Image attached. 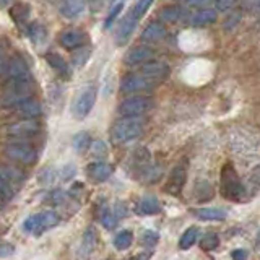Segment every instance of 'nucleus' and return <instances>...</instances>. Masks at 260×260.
Returning <instances> with one entry per match:
<instances>
[{"label":"nucleus","instance_id":"nucleus-40","mask_svg":"<svg viewBox=\"0 0 260 260\" xmlns=\"http://www.w3.org/2000/svg\"><path fill=\"white\" fill-rule=\"evenodd\" d=\"M15 252V247L12 244L8 242H0V257H7V255H12Z\"/></svg>","mask_w":260,"mask_h":260},{"label":"nucleus","instance_id":"nucleus-32","mask_svg":"<svg viewBox=\"0 0 260 260\" xmlns=\"http://www.w3.org/2000/svg\"><path fill=\"white\" fill-rule=\"evenodd\" d=\"M28 13H29V7H26V5H16L15 8H12V18L18 23L26 20Z\"/></svg>","mask_w":260,"mask_h":260},{"label":"nucleus","instance_id":"nucleus-9","mask_svg":"<svg viewBox=\"0 0 260 260\" xmlns=\"http://www.w3.org/2000/svg\"><path fill=\"white\" fill-rule=\"evenodd\" d=\"M41 132V125L36 119H24L21 122L8 127V135L15 137L16 140H28V138L36 137Z\"/></svg>","mask_w":260,"mask_h":260},{"label":"nucleus","instance_id":"nucleus-44","mask_svg":"<svg viewBox=\"0 0 260 260\" xmlns=\"http://www.w3.org/2000/svg\"><path fill=\"white\" fill-rule=\"evenodd\" d=\"M5 203H7V200H5V199H2V197H0V211H2V210L5 208Z\"/></svg>","mask_w":260,"mask_h":260},{"label":"nucleus","instance_id":"nucleus-12","mask_svg":"<svg viewBox=\"0 0 260 260\" xmlns=\"http://www.w3.org/2000/svg\"><path fill=\"white\" fill-rule=\"evenodd\" d=\"M185 168L182 165H177L173 171H171L169 179H168V184L165 187V190L168 193H173V195H179L184 189V184H185Z\"/></svg>","mask_w":260,"mask_h":260},{"label":"nucleus","instance_id":"nucleus-10","mask_svg":"<svg viewBox=\"0 0 260 260\" xmlns=\"http://www.w3.org/2000/svg\"><path fill=\"white\" fill-rule=\"evenodd\" d=\"M137 23H138V18L132 12H130L128 15H125L124 18L120 20L119 26L116 29V35H114L117 46H125L128 43V39L132 38L134 31L137 28Z\"/></svg>","mask_w":260,"mask_h":260},{"label":"nucleus","instance_id":"nucleus-28","mask_svg":"<svg viewBox=\"0 0 260 260\" xmlns=\"http://www.w3.org/2000/svg\"><path fill=\"white\" fill-rule=\"evenodd\" d=\"M0 176H2L7 182H10L13 187L16 184H21L23 179H24V176L20 173V171L18 169H13V168H0Z\"/></svg>","mask_w":260,"mask_h":260},{"label":"nucleus","instance_id":"nucleus-13","mask_svg":"<svg viewBox=\"0 0 260 260\" xmlns=\"http://www.w3.org/2000/svg\"><path fill=\"white\" fill-rule=\"evenodd\" d=\"M86 35L83 31H78V29H69V31H63L62 35L59 36V43L62 47H65L67 51H73V49H78V47H83V44L86 43Z\"/></svg>","mask_w":260,"mask_h":260},{"label":"nucleus","instance_id":"nucleus-24","mask_svg":"<svg viewBox=\"0 0 260 260\" xmlns=\"http://www.w3.org/2000/svg\"><path fill=\"white\" fill-rule=\"evenodd\" d=\"M195 216L200 219H205V221H211V219H224L226 211H223L221 208H199V210H195Z\"/></svg>","mask_w":260,"mask_h":260},{"label":"nucleus","instance_id":"nucleus-45","mask_svg":"<svg viewBox=\"0 0 260 260\" xmlns=\"http://www.w3.org/2000/svg\"><path fill=\"white\" fill-rule=\"evenodd\" d=\"M125 2V0H112V5L114 4H124Z\"/></svg>","mask_w":260,"mask_h":260},{"label":"nucleus","instance_id":"nucleus-33","mask_svg":"<svg viewBox=\"0 0 260 260\" xmlns=\"http://www.w3.org/2000/svg\"><path fill=\"white\" fill-rule=\"evenodd\" d=\"M154 2V0H138V2L135 4V7H134V15L137 16L138 20L142 18V16L148 12V8L151 7V4Z\"/></svg>","mask_w":260,"mask_h":260},{"label":"nucleus","instance_id":"nucleus-26","mask_svg":"<svg viewBox=\"0 0 260 260\" xmlns=\"http://www.w3.org/2000/svg\"><path fill=\"white\" fill-rule=\"evenodd\" d=\"M197 236H199V230L197 228H189V230H185L184 234L181 236V239H179V247H181L182 250H187L190 249L195 241H197Z\"/></svg>","mask_w":260,"mask_h":260},{"label":"nucleus","instance_id":"nucleus-8","mask_svg":"<svg viewBox=\"0 0 260 260\" xmlns=\"http://www.w3.org/2000/svg\"><path fill=\"white\" fill-rule=\"evenodd\" d=\"M158 81H154L148 77L142 75V73H134V75H127L120 83L122 93H138V91H148L154 88Z\"/></svg>","mask_w":260,"mask_h":260},{"label":"nucleus","instance_id":"nucleus-18","mask_svg":"<svg viewBox=\"0 0 260 260\" xmlns=\"http://www.w3.org/2000/svg\"><path fill=\"white\" fill-rule=\"evenodd\" d=\"M165 38H166V28L156 21L150 23L142 32V41H145V43H159Z\"/></svg>","mask_w":260,"mask_h":260},{"label":"nucleus","instance_id":"nucleus-27","mask_svg":"<svg viewBox=\"0 0 260 260\" xmlns=\"http://www.w3.org/2000/svg\"><path fill=\"white\" fill-rule=\"evenodd\" d=\"M91 142H93L91 140V135H89L88 132H80V134H77L75 137H73L72 145H73V148H75L77 151L83 153V151H86L89 148Z\"/></svg>","mask_w":260,"mask_h":260},{"label":"nucleus","instance_id":"nucleus-20","mask_svg":"<svg viewBox=\"0 0 260 260\" xmlns=\"http://www.w3.org/2000/svg\"><path fill=\"white\" fill-rule=\"evenodd\" d=\"M135 211L138 215H145V216L156 215L161 211V203L158 202L156 197H145L137 203Z\"/></svg>","mask_w":260,"mask_h":260},{"label":"nucleus","instance_id":"nucleus-36","mask_svg":"<svg viewBox=\"0 0 260 260\" xmlns=\"http://www.w3.org/2000/svg\"><path fill=\"white\" fill-rule=\"evenodd\" d=\"M88 59H89V49H81L80 52L73 55V63H75V67H83Z\"/></svg>","mask_w":260,"mask_h":260},{"label":"nucleus","instance_id":"nucleus-14","mask_svg":"<svg viewBox=\"0 0 260 260\" xmlns=\"http://www.w3.org/2000/svg\"><path fill=\"white\" fill-rule=\"evenodd\" d=\"M138 73H142V75L154 81H161L169 75V67L162 62H143V67Z\"/></svg>","mask_w":260,"mask_h":260},{"label":"nucleus","instance_id":"nucleus-3","mask_svg":"<svg viewBox=\"0 0 260 260\" xmlns=\"http://www.w3.org/2000/svg\"><path fill=\"white\" fill-rule=\"evenodd\" d=\"M0 78L5 80H31V73L28 63L21 57H12L4 62H0Z\"/></svg>","mask_w":260,"mask_h":260},{"label":"nucleus","instance_id":"nucleus-41","mask_svg":"<svg viewBox=\"0 0 260 260\" xmlns=\"http://www.w3.org/2000/svg\"><path fill=\"white\" fill-rule=\"evenodd\" d=\"M187 2L193 8H207L213 0H187Z\"/></svg>","mask_w":260,"mask_h":260},{"label":"nucleus","instance_id":"nucleus-21","mask_svg":"<svg viewBox=\"0 0 260 260\" xmlns=\"http://www.w3.org/2000/svg\"><path fill=\"white\" fill-rule=\"evenodd\" d=\"M218 18L216 10H210V8H202L200 12H197L192 18V26L193 28H203L208 24H213Z\"/></svg>","mask_w":260,"mask_h":260},{"label":"nucleus","instance_id":"nucleus-22","mask_svg":"<svg viewBox=\"0 0 260 260\" xmlns=\"http://www.w3.org/2000/svg\"><path fill=\"white\" fill-rule=\"evenodd\" d=\"M96 230L93 226H89L88 230L85 231V234H83V238H81V246H80V252H81V255L83 257H86V255H89L91 252L94 250V247H96Z\"/></svg>","mask_w":260,"mask_h":260},{"label":"nucleus","instance_id":"nucleus-19","mask_svg":"<svg viewBox=\"0 0 260 260\" xmlns=\"http://www.w3.org/2000/svg\"><path fill=\"white\" fill-rule=\"evenodd\" d=\"M85 0H65L60 5V15L65 16V18H77L85 12Z\"/></svg>","mask_w":260,"mask_h":260},{"label":"nucleus","instance_id":"nucleus-15","mask_svg":"<svg viewBox=\"0 0 260 260\" xmlns=\"http://www.w3.org/2000/svg\"><path fill=\"white\" fill-rule=\"evenodd\" d=\"M15 111L18 116H21L24 119H36L41 116V112H43V106H41L36 100H32V98H28V100L16 104Z\"/></svg>","mask_w":260,"mask_h":260},{"label":"nucleus","instance_id":"nucleus-23","mask_svg":"<svg viewBox=\"0 0 260 260\" xmlns=\"http://www.w3.org/2000/svg\"><path fill=\"white\" fill-rule=\"evenodd\" d=\"M182 16V8L179 5H168L165 8H161L159 18L166 23H176L177 20H181Z\"/></svg>","mask_w":260,"mask_h":260},{"label":"nucleus","instance_id":"nucleus-42","mask_svg":"<svg viewBox=\"0 0 260 260\" xmlns=\"http://www.w3.org/2000/svg\"><path fill=\"white\" fill-rule=\"evenodd\" d=\"M231 257H233V258H236V260H244V258L247 257V254H246V250L239 249V250H234L233 254H231Z\"/></svg>","mask_w":260,"mask_h":260},{"label":"nucleus","instance_id":"nucleus-7","mask_svg":"<svg viewBox=\"0 0 260 260\" xmlns=\"http://www.w3.org/2000/svg\"><path fill=\"white\" fill-rule=\"evenodd\" d=\"M153 108V100L150 96H130L119 106V114L122 117L142 116Z\"/></svg>","mask_w":260,"mask_h":260},{"label":"nucleus","instance_id":"nucleus-38","mask_svg":"<svg viewBox=\"0 0 260 260\" xmlns=\"http://www.w3.org/2000/svg\"><path fill=\"white\" fill-rule=\"evenodd\" d=\"M239 0H216V10L218 12H226L230 10V8H233L236 4H238Z\"/></svg>","mask_w":260,"mask_h":260},{"label":"nucleus","instance_id":"nucleus-5","mask_svg":"<svg viewBox=\"0 0 260 260\" xmlns=\"http://www.w3.org/2000/svg\"><path fill=\"white\" fill-rule=\"evenodd\" d=\"M5 154L21 165H35L38 161V150L26 142H12L5 146Z\"/></svg>","mask_w":260,"mask_h":260},{"label":"nucleus","instance_id":"nucleus-35","mask_svg":"<svg viewBox=\"0 0 260 260\" xmlns=\"http://www.w3.org/2000/svg\"><path fill=\"white\" fill-rule=\"evenodd\" d=\"M101 223L106 230H112V228L116 226V216H114V213H111L109 210H104L101 215Z\"/></svg>","mask_w":260,"mask_h":260},{"label":"nucleus","instance_id":"nucleus-29","mask_svg":"<svg viewBox=\"0 0 260 260\" xmlns=\"http://www.w3.org/2000/svg\"><path fill=\"white\" fill-rule=\"evenodd\" d=\"M28 36L35 41V43H44L46 38H47V32L46 28L43 26L41 23H31L29 28H28Z\"/></svg>","mask_w":260,"mask_h":260},{"label":"nucleus","instance_id":"nucleus-31","mask_svg":"<svg viewBox=\"0 0 260 260\" xmlns=\"http://www.w3.org/2000/svg\"><path fill=\"white\" fill-rule=\"evenodd\" d=\"M15 195V189L10 182H7L5 179L0 176V197L5 199V200H12Z\"/></svg>","mask_w":260,"mask_h":260},{"label":"nucleus","instance_id":"nucleus-17","mask_svg":"<svg viewBox=\"0 0 260 260\" xmlns=\"http://www.w3.org/2000/svg\"><path fill=\"white\" fill-rule=\"evenodd\" d=\"M114 168L109 165V162H93V165L88 166V176L89 179H93V181L96 182H104L108 181V179L111 177Z\"/></svg>","mask_w":260,"mask_h":260},{"label":"nucleus","instance_id":"nucleus-34","mask_svg":"<svg viewBox=\"0 0 260 260\" xmlns=\"http://www.w3.org/2000/svg\"><path fill=\"white\" fill-rule=\"evenodd\" d=\"M122 8H124V4H114L111 7V12H109L108 18H106V21H104V28H111V24L119 16V13L122 12Z\"/></svg>","mask_w":260,"mask_h":260},{"label":"nucleus","instance_id":"nucleus-30","mask_svg":"<svg viewBox=\"0 0 260 260\" xmlns=\"http://www.w3.org/2000/svg\"><path fill=\"white\" fill-rule=\"evenodd\" d=\"M219 246V239H218V236L215 234V233H208V234H205L202 238V241H200V249L202 250H215L216 247Z\"/></svg>","mask_w":260,"mask_h":260},{"label":"nucleus","instance_id":"nucleus-11","mask_svg":"<svg viewBox=\"0 0 260 260\" xmlns=\"http://www.w3.org/2000/svg\"><path fill=\"white\" fill-rule=\"evenodd\" d=\"M153 55H154V51L150 46H135L125 54L124 62L128 65V67H134V65H140L143 62H148Z\"/></svg>","mask_w":260,"mask_h":260},{"label":"nucleus","instance_id":"nucleus-37","mask_svg":"<svg viewBox=\"0 0 260 260\" xmlns=\"http://www.w3.org/2000/svg\"><path fill=\"white\" fill-rule=\"evenodd\" d=\"M158 239H159V236H158V233H154V231H145L143 233V238H142V241L146 244V246H154V244L158 242Z\"/></svg>","mask_w":260,"mask_h":260},{"label":"nucleus","instance_id":"nucleus-43","mask_svg":"<svg viewBox=\"0 0 260 260\" xmlns=\"http://www.w3.org/2000/svg\"><path fill=\"white\" fill-rule=\"evenodd\" d=\"M12 0H0V8H4V7H7L8 4H10Z\"/></svg>","mask_w":260,"mask_h":260},{"label":"nucleus","instance_id":"nucleus-25","mask_svg":"<svg viewBox=\"0 0 260 260\" xmlns=\"http://www.w3.org/2000/svg\"><path fill=\"white\" fill-rule=\"evenodd\" d=\"M134 241V234L132 231H119L116 234V238H114V247H116L117 250H125L130 247V244H132Z\"/></svg>","mask_w":260,"mask_h":260},{"label":"nucleus","instance_id":"nucleus-2","mask_svg":"<svg viewBox=\"0 0 260 260\" xmlns=\"http://www.w3.org/2000/svg\"><path fill=\"white\" fill-rule=\"evenodd\" d=\"M221 193L223 197L228 200H241V197L246 195V189H244V184L241 182V179L236 173V169L233 165H224L221 169Z\"/></svg>","mask_w":260,"mask_h":260},{"label":"nucleus","instance_id":"nucleus-39","mask_svg":"<svg viewBox=\"0 0 260 260\" xmlns=\"http://www.w3.org/2000/svg\"><path fill=\"white\" fill-rule=\"evenodd\" d=\"M89 148L93 150V153L96 154V156H106L108 154V148H106V145L103 142H91V145H89Z\"/></svg>","mask_w":260,"mask_h":260},{"label":"nucleus","instance_id":"nucleus-4","mask_svg":"<svg viewBox=\"0 0 260 260\" xmlns=\"http://www.w3.org/2000/svg\"><path fill=\"white\" fill-rule=\"evenodd\" d=\"M59 221H60V218L55 211H43V213H36L24 219L23 228H24V231L39 236L44 231H47L49 228H54Z\"/></svg>","mask_w":260,"mask_h":260},{"label":"nucleus","instance_id":"nucleus-6","mask_svg":"<svg viewBox=\"0 0 260 260\" xmlns=\"http://www.w3.org/2000/svg\"><path fill=\"white\" fill-rule=\"evenodd\" d=\"M96 101V89L93 86H88L75 96V100L72 103V114L73 117L81 120L85 119L89 112H91L93 106Z\"/></svg>","mask_w":260,"mask_h":260},{"label":"nucleus","instance_id":"nucleus-1","mask_svg":"<svg viewBox=\"0 0 260 260\" xmlns=\"http://www.w3.org/2000/svg\"><path fill=\"white\" fill-rule=\"evenodd\" d=\"M145 128V120L140 116H130L119 122L111 130V138L116 145H124L137 140Z\"/></svg>","mask_w":260,"mask_h":260},{"label":"nucleus","instance_id":"nucleus-16","mask_svg":"<svg viewBox=\"0 0 260 260\" xmlns=\"http://www.w3.org/2000/svg\"><path fill=\"white\" fill-rule=\"evenodd\" d=\"M46 62L49 63V67H52V70L59 73L62 78H70V75H72L70 67H69L67 60H65L60 54H57V52H47L46 54Z\"/></svg>","mask_w":260,"mask_h":260}]
</instances>
